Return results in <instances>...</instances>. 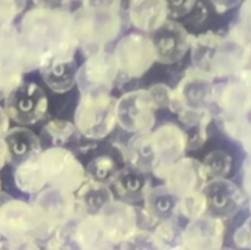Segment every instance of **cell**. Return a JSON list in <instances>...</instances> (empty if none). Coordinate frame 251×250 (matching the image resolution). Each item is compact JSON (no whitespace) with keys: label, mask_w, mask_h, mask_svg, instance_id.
Wrapping results in <instances>:
<instances>
[{"label":"cell","mask_w":251,"mask_h":250,"mask_svg":"<svg viewBox=\"0 0 251 250\" xmlns=\"http://www.w3.org/2000/svg\"><path fill=\"white\" fill-rule=\"evenodd\" d=\"M21 45L40 68L54 59H72L77 46L73 19L62 12L38 8L28 12L22 22Z\"/></svg>","instance_id":"cell-1"},{"label":"cell","mask_w":251,"mask_h":250,"mask_svg":"<svg viewBox=\"0 0 251 250\" xmlns=\"http://www.w3.org/2000/svg\"><path fill=\"white\" fill-rule=\"evenodd\" d=\"M0 234L10 248L38 249L50 233L32 203L10 198L0 204Z\"/></svg>","instance_id":"cell-2"},{"label":"cell","mask_w":251,"mask_h":250,"mask_svg":"<svg viewBox=\"0 0 251 250\" xmlns=\"http://www.w3.org/2000/svg\"><path fill=\"white\" fill-rule=\"evenodd\" d=\"M116 101L110 92H79L74 113V124L79 134L92 141L110 135L118 125Z\"/></svg>","instance_id":"cell-3"},{"label":"cell","mask_w":251,"mask_h":250,"mask_svg":"<svg viewBox=\"0 0 251 250\" xmlns=\"http://www.w3.org/2000/svg\"><path fill=\"white\" fill-rule=\"evenodd\" d=\"M38 157L47 186L75 193L86 179L85 168L75 153L66 147L45 148Z\"/></svg>","instance_id":"cell-4"},{"label":"cell","mask_w":251,"mask_h":250,"mask_svg":"<svg viewBox=\"0 0 251 250\" xmlns=\"http://www.w3.org/2000/svg\"><path fill=\"white\" fill-rule=\"evenodd\" d=\"M147 143L151 157V174L165 179L171 167L187 149L186 131L178 125L165 123L147 132Z\"/></svg>","instance_id":"cell-5"},{"label":"cell","mask_w":251,"mask_h":250,"mask_svg":"<svg viewBox=\"0 0 251 250\" xmlns=\"http://www.w3.org/2000/svg\"><path fill=\"white\" fill-rule=\"evenodd\" d=\"M158 110L149 89L130 90L117 98V125L131 134L150 131L155 126Z\"/></svg>","instance_id":"cell-6"},{"label":"cell","mask_w":251,"mask_h":250,"mask_svg":"<svg viewBox=\"0 0 251 250\" xmlns=\"http://www.w3.org/2000/svg\"><path fill=\"white\" fill-rule=\"evenodd\" d=\"M73 25L77 43L88 49L96 47V51L113 40L121 29V20L115 9L88 7L73 19Z\"/></svg>","instance_id":"cell-7"},{"label":"cell","mask_w":251,"mask_h":250,"mask_svg":"<svg viewBox=\"0 0 251 250\" xmlns=\"http://www.w3.org/2000/svg\"><path fill=\"white\" fill-rule=\"evenodd\" d=\"M10 119L20 125H32L42 121L49 109L45 90L32 81H22L4 99Z\"/></svg>","instance_id":"cell-8"},{"label":"cell","mask_w":251,"mask_h":250,"mask_svg":"<svg viewBox=\"0 0 251 250\" xmlns=\"http://www.w3.org/2000/svg\"><path fill=\"white\" fill-rule=\"evenodd\" d=\"M97 214L112 248L121 246L136 230L144 227L141 208L119 199L112 200Z\"/></svg>","instance_id":"cell-9"},{"label":"cell","mask_w":251,"mask_h":250,"mask_svg":"<svg viewBox=\"0 0 251 250\" xmlns=\"http://www.w3.org/2000/svg\"><path fill=\"white\" fill-rule=\"evenodd\" d=\"M119 72L130 78H138L148 72L155 59L151 37L129 33L116 45L114 51Z\"/></svg>","instance_id":"cell-10"},{"label":"cell","mask_w":251,"mask_h":250,"mask_svg":"<svg viewBox=\"0 0 251 250\" xmlns=\"http://www.w3.org/2000/svg\"><path fill=\"white\" fill-rule=\"evenodd\" d=\"M119 69L114 57L105 51H97L88 56L76 75L79 92H110L114 87Z\"/></svg>","instance_id":"cell-11"},{"label":"cell","mask_w":251,"mask_h":250,"mask_svg":"<svg viewBox=\"0 0 251 250\" xmlns=\"http://www.w3.org/2000/svg\"><path fill=\"white\" fill-rule=\"evenodd\" d=\"M152 33L155 59L160 64L174 65L190 50L191 33L176 21L167 20Z\"/></svg>","instance_id":"cell-12"},{"label":"cell","mask_w":251,"mask_h":250,"mask_svg":"<svg viewBox=\"0 0 251 250\" xmlns=\"http://www.w3.org/2000/svg\"><path fill=\"white\" fill-rule=\"evenodd\" d=\"M210 215L227 220L244 205L245 197L235 182L227 177L212 178L203 188Z\"/></svg>","instance_id":"cell-13"},{"label":"cell","mask_w":251,"mask_h":250,"mask_svg":"<svg viewBox=\"0 0 251 250\" xmlns=\"http://www.w3.org/2000/svg\"><path fill=\"white\" fill-rule=\"evenodd\" d=\"M226 238V220L213 215L187 222L180 244L185 248H221Z\"/></svg>","instance_id":"cell-14"},{"label":"cell","mask_w":251,"mask_h":250,"mask_svg":"<svg viewBox=\"0 0 251 250\" xmlns=\"http://www.w3.org/2000/svg\"><path fill=\"white\" fill-rule=\"evenodd\" d=\"M202 163L193 157H181L169 170L164 181L177 198L202 191L208 181Z\"/></svg>","instance_id":"cell-15"},{"label":"cell","mask_w":251,"mask_h":250,"mask_svg":"<svg viewBox=\"0 0 251 250\" xmlns=\"http://www.w3.org/2000/svg\"><path fill=\"white\" fill-rule=\"evenodd\" d=\"M110 186L119 200L135 204L143 201L150 188V181L147 173L126 165L120 170Z\"/></svg>","instance_id":"cell-16"},{"label":"cell","mask_w":251,"mask_h":250,"mask_svg":"<svg viewBox=\"0 0 251 250\" xmlns=\"http://www.w3.org/2000/svg\"><path fill=\"white\" fill-rule=\"evenodd\" d=\"M39 70L45 85L55 93L69 92L76 85L78 69L74 58L50 60Z\"/></svg>","instance_id":"cell-17"},{"label":"cell","mask_w":251,"mask_h":250,"mask_svg":"<svg viewBox=\"0 0 251 250\" xmlns=\"http://www.w3.org/2000/svg\"><path fill=\"white\" fill-rule=\"evenodd\" d=\"M128 15L136 28L153 32L167 21L168 12L163 0H131Z\"/></svg>","instance_id":"cell-18"},{"label":"cell","mask_w":251,"mask_h":250,"mask_svg":"<svg viewBox=\"0 0 251 250\" xmlns=\"http://www.w3.org/2000/svg\"><path fill=\"white\" fill-rule=\"evenodd\" d=\"M114 196L110 185L95 181L87 176L81 186L75 192L80 217L97 214L104 206L115 199Z\"/></svg>","instance_id":"cell-19"},{"label":"cell","mask_w":251,"mask_h":250,"mask_svg":"<svg viewBox=\"0 0 251 250\" xmlns=\"http://www.w3.org/2000/svg\"><path fill=\"white\" fill-rule=\"evenodd\" d=\"M4 139L11 152V163H16V166L43 150L41 139L25 125L10 127Z\"/></svg>","instance_id":"cell-20"},{"label":"cell","mask_w":251,"mask_h":250,"mask_svg":"<svg viewBox=\"0 0 251 250\" xmlns=\"http://www.w3.org/2000/svg\"><path fill=\"white\" fill-rule=\"evenodd\" d=\"M38 155L16 166L14 182L17 188L24 193L35 195L47 187V181Z\"/></svg>","instance_id":"cell-21"},{"label":"cell","mask_w":251,"mask_h":250,"mask_svg":"<svg viewBox=\"0 0 251 250\" xmlns=\"http://www.w3.org/2000/svg\"><path fill=\"white\" fill-rule=\"evenodd\" d=\"M177 197L164 185L151 187L143 198V209L158 224L176 215Z\"/></svg>","instance_id":"cell-22"},{"label":"cell","mask_w":251,"mask_h":250,"mask_svg":"<svg viewBox=\"0 0 251 250\" xmlns=\"http://www.w3.org/2000/svg\"><path fill=\"white\" fill-rule=\"evenodd\" d=\"M200 162L208 179L227 177L234 167L232 155L223 148L210 149L203 155Z\"/></svg>","instance_id":"cell-23"},{"label":"cell","mask_w":251,"mask_h":250,"mask_svg":"<svg viewBox=\"0 0 251 250\" xmlns=\"http://www.w3.org/2000/svg\"><path fill=\"white\" fill-rule=\"evenodd\" d=\"M113 154H100L93 157L85 168L86 176L95 181L110 185L122 168Z\"/></svg>","instance_id":"cell-24"},{"label":"cell","mask_w":251,"mask_h":250,"mask_svg":"<svg viewBox=\"0 0 251 250\" xmlns=\"http://www.w3.org/2000/svg\"><path fill=\"white\" fill-rule=\"evenodd\" d=\"M43 132L52 146L63 147L71 142L76 134H79L74 123L62 119H52L48 121L43 127Z\"/></svg>","instance_id":"cell-25"},{"label":"cell","mask_w":251,"mask_h":250,"mask_svg":"<svg viewBox=\"0 0 251 250\" xmlns=\"http://www.w3.org/2000/svg\"><path fill=\"white\" fill-rule=\"evenodd\" d=\"M206 212L208 205L203 191L193 192L177 199L176 215L184 218L187 222L205 215Z\"/></svg>","instance_id":"cell-26"},{"label":"cell","mask_w":251,"mask_h":250,"mask_svg":"<svg viewBox=\"0 0 251 250\" xmlns=\"http://www.w3.org/2000/svg\"><path fill=\"white\" fill-rule=\"evenodd\" d=\"M168 16L178 19L189 15L196 6V0H163Z\"/></svg>","instance_id":"cell-27"},{"label":"cell","mask_w":251,"mask_h":250,"mask_svg":"<svg viewBox=\"0 0 251 250\" xmlns=\"http://www.w3.org/2000/svg\"><path fill=\"white\" fill-rule=\"evenodd\" d=\"M236 22L248 34L251 35V0H242L239 5Z\"/></svg>","instance_id":"cell-28"},{"label":"cell","mask_w":251,"mask_h":250,"mask_svg":"<svg viewBox=\"0 0 251 250\" xmlns=\"http://www.w3.org/2000/svg\"><path fill=\"white\" fill-rule=\"evenodd\" d=\"M18 0H0V25L9 23L17 13Z\"/></svg>","instance_id":"cell-29"},{"label":"cell","mask_w":251,"mask_h":250,"mask_svg":"<svg viewBox=\"0 0 251 250\" xmlns=\"http://www.w3.org/2000/svg\"><path fill=\"white\" fill-rule=\"evenodd\" d=\"M218 14H224L236 6L240 5L242 0H209Z\"/></svg>","instance_id":"cell-30"},{"label":"cell","mask_w":251,"mask_h":250,"mask_svg":"<svg viewBox=\"0 0 251 250\" xmlns=\"http://www.w3.org/2000/svg\"><path fill=\"white\" fill-rule=\"evenodd\" d=\"M12 161L10 149L4 138H0V171Z\"/></svg>","instance_id":"cell-31"},{"label":"cell","mask_w":251,"mask_h":250,"mask_svg":"<svg viewBox=\"0 0 251 250\" xmlns=\"http://www.w3.org/2000/svg\"><path fill=\"white\" fill-rule=\"evenodd\" d=\"M11 119L4 107L0 105V138H4L8 130L10 129Z\"/></svg>","instance_id":"cell-32"},{"label":"cell","mask_w":251,"mask_h":250,"mask_svg":"<svg viewBox=\"0 0 251 250\" xmlns=\"http://www.w3.org/2000/svg\"><path fill=\"white\" fill-rule=\"evenodd\" d=\"M64 1L65 0H36V2L42 3L44 5H58Z\"/></svg>","instance_id":"cell-33"},{"label":"cell","mask_w":251,"mask_h":250,"mask_svg":"<svg viewBox=\"0 0 251 250\" xmlns=\"http://www.w3.org/2000/svg\"><path fill=\"white\" fill-rule=\"evenodd\" d=\"M1 188H2V182H1V178H0V192H1Z\"/></svg>","instance_id":"cell-34"}]
</instances>
